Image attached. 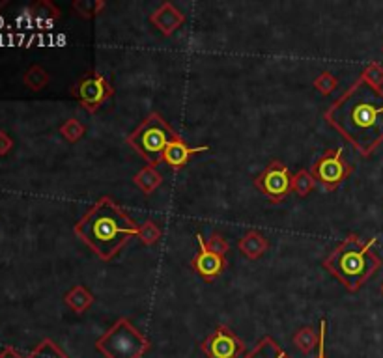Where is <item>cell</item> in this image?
<instances>
[{"label": "cell", "instance_id": "6da1fadb", "mask_svg": "<svg viewBox=\"0 0 383 358\" xmlns=\"http://www.w3.org/2000/svg\"><path fill=\"white\" fill-rule=\"evenodd\" d=\"M326 119L363 157L383 144V90L368 78H357L326 112Z\"/></svg>", "mask_w": 383, "mask_h": 358}, {"label": "cell", "instance_id": "cb8c5ba5", "mask_svg": "<svg viewBox=\"0 0 383 358\" xmlns=\"http://www.w3.org/2000/svg\"><path fill=\"white\" fill-rule=\"evenodd\" d=\"M0 358H25V357H23L19 351H16L13 347H6L4 351L0 353Z\"/></svg>", "mask_w": 383, "mask_h": 358}, {"label": "cell", "instance_id": "ffe728a7", "mask_svg": "<svg viewBox=\"0 0 383 358\" xmlns=\"http://www.w3.org/2000/svg\"><path fill=\"white\" fill-rule=\"evenodd\" d=\"M363 77L368 78L370 83H374L376 86H379L382 88V83H383V68L379 66V64H372L370 68L367 69V71L363 73Z\"/></svg>", "mask_w": 383, "mask_h": 358}, {"label": "cell", "instance_id": "ac0fdd59", "mask_svg": "<svg viewBox=\"0 0 383 358\" xmlns=\"http://www.w3.org/2000/svg\"><path fill=\"white\" fill-rule=\"evenodd\" d=\"M294 342H295V345L303 351V353H310V351L314 349L316 343H318L316 342V336L312 334L310 328H303L300 334H295Z\"/></svg>", "mask_w": 383, "mask_h": 358}, {"label": "cell", "instance_id": "5bb4252c", "mask_svg": "<svg viewBox=\"0 0 383 358\" xmlns=\"http://www.w3.org/2000/svg\"><path fill=\"white\" fill-rule=\"evenodd\" d=\"M92 301H94V299H92V293L84 290L83 286L73 287V290L66 295V304H68L73 311H77V314L86 310V308L92 304Z\"/></svg>", "mask_w": 383, "mask_h": 358}, {"label": "cell", "instance_id": "30bf717a", "mask_svg": "<svg viewBox=\"0 0 383 358\" xmlns=\"http://www.w3.org/2000/svg\"><path fill=\"white\" fill-rule=\"evenodd\" d=\"M110 94L109 86H107L105 78L103 77H84L77 88H75V95L81 99V103L90 110H95L107 95Z\"/></svg>", "mask_w": 383, "mask_h": 358}, {"label": "cell", "instance_id": "44dd1931", "mask_svg": "<svg viewBox=\"0 0 383 358\" xmlns=\"http://www.w3.org/2000/svg\"><path fill=\"white\" fill-rule=\"evenodd\" d=\"M62 135L68 138V141H77L81 135V125L75 121V119H69L68 124L62 127Z\"/></svg>", "mask_w": 383, "mask_h": 358}, {"label": "cell", "instance_id": "ba28073f", "mask_svg": "<svg viewBox=\"0 0 383 358\" xmlns=\"http://www.w3.org/2000/svg\"><path fill=\"white\" fill-rule=\"evenodd\" d=\"M352 174V167L344 161V151L342 148L333 153V155L322 157L320 161L316 162L312 168V176L314 179L327 189H335L338 183H342L348 176Z\"/></svg>", "mask_w": 383, "mask_h": 358}, {"label": "cell", "instance_id": "52a82bcc", "mask_svg": "<svg viewBox=\"0 0 383 358\" xmlns=\"http://www.w3.org/2000/svg\"><path fill=\"white\" fill-rule=\"evenodd\" d=\"M202 351L208 358H242L245 343L228 327H217L202 343Z\"/></svg>", "mask_w": 383, "mask_h": 358}, {"label": "cell", "instance_id": "7a4b0ae2", "mask_svg": "<svg viewBox=\"0 0 383 358\" xmlns=\"http://www.w3.org/2000/svg\"><path fill=\"white\" fill-rule=\"evenodd\" d=\"M75 234L94 250L100 260L110 261L124 249L127 239L141 235V226L109 196H103L75 224Z\"/></svg>", "mask_w": 383, "mask_h": 358}, {"label": "cell", "instance_id": "e0dca14e", "mask_svg": "<svg viewBox=\"0 0 383 358\" xmlns=\"http://www.w3.org/2000/svg\"><path fill=\"white\" fill-rule=\"evenodd\" d=\"M45 83H47V75L40 66H32L25 75V84L32 90H40Z\"/></svg>", "mask_w": 383, "mask_h": 358}, {"label": "cell", "instance_id": "7402d4cb", "mask_svg": "<svg viewBox=\"0 0 383 358\" xmlns=\"http://www.w3.org/2000/svg\"><path fill=\"white\" fill-rule=\"evenodd\" d=\"M326 333H327V323H326V319H322L320 338H318V358H326Z\"/></svg>", "mask_w": 383, "mask_h": 358}, {"label": "cell", "instance_id": "8fae6325", "mask_svg": "<svg viewBox=\"0 0 383 358\" xmlns=\"http://www.w3.org/2000/svg\"><path fill=\"white\" fill-rule=\"evenodd\" d=\"M210 148L208 145H200V148H191V145L185 144L179 136H176L170 144L167 145V150H165L163 161L167 162L168 167L172 168H179L184 167L185 162L189 161L191 155H196V153H202V151H208Z\"/></svg>", "mask_w": 383, "mask_h": 358}, {"label": "cell", "instance_id": "5b68a950", "mask_svg": "<svg viewBox=\"0 0 383 358\" xmlns=\"http://www.w3.org/2000/svg\"><path fill=\"white\" fill-rule=\"evenodd\" d=\"M95 349L105 358H142L150 351V342L122 317L95 342Z\"/></svg>", "mask_w": 383, "mask_h": 358}, {"label": "cell", "instance_id": "4fadbf2b", "mask_svg": "<svg viewBox=\"0 0 383 358\" xmlns=\"http://www.w3.org/2000/svg\"><path fill=\"white\" fill-rule=\"evenodd\" d=\"M240 249H242V252L247 258H260L266 252V249H268V241L258 232H251V234H247L242 239Z\"/></svg>", "mask_w": 383, "mask_h": 358}, {"label": "cell", "instance_id": "9c48e42d", "mask_svg": "<svg viewBox=\"0 0 383 358\" xmlns=\"http://www.w3.org/2000/svg\"><path fill=\"white\" fill-rule=\"evenodd\" d=\"M196 241H199V254L194 256L191 265H193V269L199 273L202 278L206 280H213L216 276H219L226 267L225 256L216 254L213 250L208 249V243H206V239L202 237L200 234H196Z\"/></svg>", "mask_w": 383, "mask_h": 358}, {"label": "cell", "instance_id": "d6986e66", "mask_svg": "<svg viewBox=\"0 0 383 358\" xmlns=\"http://www.w3.org/2000/svg\"><path fill=\"white\" fill-rule=\"evenodd\" d=\"M139 237L142 239V243L144 244H153L155 241H158L159 237V232L158 228H155V224L153 222H146L144 226L141 228V235Z\"/></svg>", "mask_w": 383, "mask_h": 358}, {"label": "cell", "instance_id": "8992f818", "mask_svg": "<svg viewBox=\"0 0 383 358\" xmlns=\"http://www.w3.org/2000/svg\"><path fill=\"white\" fill-rule=\"evenodd\" d=\"M292 177L294 176L290 174L286 165H283L281 161H273L269 162V167L257 177L254 185L268 196L269 202L278 203L283 202L292 191Z\"/></svg>", "mask_w": 383, "mask_h": 358}, {"label": "cell", "instance_id": "603a6c76", "mask_svg": "<svg viewBox=\"0 0 383 358\" xmlns=\"http://www.w3.org/2000/svg\"><path fill=\"white\" fill-rule=\"evenodd\" d=\"M11 148H13V141L10 138V135L0 131V155H8Z\"/></svg>", "mask_w": 383, "mask_h": 358}, {"label": "cell", "instance_id": "7c38bea8", "mask_svg": "<svg viewBox=\"0 0 383 358\" xmlns=\"http://www.w3.org/2000/svg\"><path fill=\"white\" fill-rule=\"evenodd\" d=\"M243 358H290V354L284 351L271 336H266L251 353H247Z\"/></svg>", "mask_w": 383, "mask_h": 358}, {"label": "cell", "instance_id": "2e32d148", "mask_svg": "<svg viewBox=\"0 0 383 358\" xmlns=\"http://www.w3.org/2000/svg\"><path fill=\"white\" fill-rule=\"evenodd\" d=\"M314 189V176L307 170H301L297 176L292 177V191L300 196H309V192Z\"/></svg>", "mask_w": 383, "mask_h": 358}, {"label": "cell", "instance_id": "d4e9b609", "mask_svg": "<svg viewBox=\"0 0 383 358\" xmlns=\"http://www.w3.org/2000/svg\"><path fill=\"white\" fill-rule=\"evenodd\" d=\"M382 293H383V287H382Z\"/></svg>", "mask_w": 383, "mask_h": 358}, {"label": "cell", "instance_id": "3957f363", "mask_svg": "<svg viewBox=\"0 0 383 358\" xmlns=\"http://www.w3.org/2000/svg\"><path fill=\"white\" fill-rule=\"evenodd\" d=\"M374 244L376 237L363 243L359 235H348L331 252L329 258H326L324 267L335 275L346 290L357 291L382 267V260L372 252Z\"/></svg>", "mask_w": 383, "mask_h": 358}, {"label": "cell", "instance_id": "277c9868", "mask_svg": "<svg viewBox=\"0 0 383 358\" xmlns=\"http://www.w3.org/2000/svg\"><path fill=\"white\" fill-rule=\"evenodd\" d=\"M176 136L178 135L165 121L163 116L153 112L139 125L137 131H133L131 135L127 136V144L133 145L150 165H158V162L163 161L167 145Z\"/></svg>", "mask_w": 383, "mask_h": 358}, {"label": "cell", "instance_id": "9a60e30c", "mask_svg": "<svg viewBox=\"0 0 383 358\" xmlns=\"http://www.w3.org/2000/svg\"><path fill=\"white\" fill-rule=\"evenodd\" d=\"M27 358H69V357L64 353L62 349L58 347L53 340L45 338V340H42V342L37 343L36 349H34Z\"/></svg>", "mask_w": 383, "mask_h": 358}]
</instances>
